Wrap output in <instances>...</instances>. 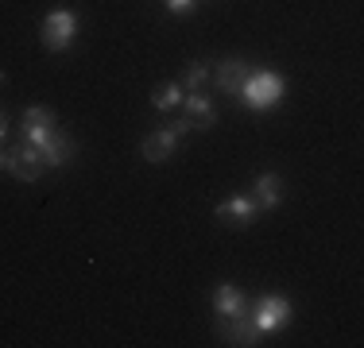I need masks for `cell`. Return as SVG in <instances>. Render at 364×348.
<instances>
[{
	"instance_id": "8",
	"label": "cell",
	"mask_w": 364,
	"mask_h": 348,
	"mask_svg": "<svg viewBox=\"0 0 364 348\" xmlns=\"http://www.w3.org/2000/svg\"><path fill=\"white\" fill-rule=\"evenodd\" d=\"M248 62L245 58H225V62H218V70H213V82H218V89L221 93H229V97H237L240 93V85L248 82Z\"/></svg>"
},
{
	"instance_id": "16",
	"label": "cell",
	"mask_w": 364,
	"mask_h": 348,
	"mask_svg": "<svg viewBox=\"0 0 364 348\" xmlns=\"http://www.w3.org/2000/svg\"><path fill=\"white\" fill-rule=\"evenodd\" d=\"M163 4H167V12H171V16H194L202 0H163Z\"/></svg>"
},
{
	"instance_id": "14",
	"label": "cell",
	"mask_w": 364,
	"mask_h": 348,
	"mask_svg": "<svg viewBox=\"0 0 364 348\" xmlns=\"http://www.w3.org/2000/svg\"><path fill=\"white\" fill-rule=\"evenodd\" d=\"M205 82H210V66H205V62H190V70H186V74H182V89H186V93H202L205 89Z\"/></svg>"
},
{
	"instance_id": "17",
	"label": "cell",
	"mask_w": 364,
	"mask_h": 348,
	"mask_svg": "<svg viewBox=\"0 0 364 348\" xmlns=\"http://www.w3.org/2000/svg\"><path fill=\"white\" fill-rule=\"evenodd\" d=\"M167 128H171V132H175V136L182 139V136H190V132H194V120H186V116H178V120H171V124H167Z\"/></svg>"
},
{
	"instance_id": "10",
	"label": "cell",
	"mask_w": 364,
	"mask_h": 348,
	"mask_svg": "<svg viewBox=\"0 0 364 348\" xmlns=\"http://www.w3.org/2000/svg\"><path fill=\"white\" fill-rule=\"evenodd\" d=\"M175 147H178V136L171 132V128H159V132H151L144 139V147H140V155L147 163H167L171 155H175Z\"/></svg>"
},
{
	"instance_id": "7",
	"label": "cell",
	"mask_w": 364,
	"mask_h": 348,
	"mask_svg": "<svg viewBox=\"0 0 364 348\" xmlns=\"http://www.w3.org/2000/svg\"><path fill=\"white\" fill-rule=\"evenodd\" d=\"M252 202L259 213H272V209L283 205V178L275 170H264L259 178L252 182Z\"/></svg>"
},
{
	"instance_id": "20",
	"label": "cell",
	"mask_w": 364,
	"mask_h": 348,
	"mask_svg": "<svg viewBox=\"0 0 364 348\" xmlns=\"http://www.w3.org/2000/svg\"><path fill=\"white\" fill-rule=\"evenodd\" d=\"M0 85H4V70H0Z\"/></svg>"
},
{
	"instance_id": "6",
	"label": "cell",
	"mask_w": 364,
	"mask_h": 348,
	"mask_svg": "<svg viewBox=\"0 0 364 348\" xmlns=\"http://www.w3.org/2000/svg\"><path fill=\"white\" fill-rule=\"evenodd\" d=\"M213 217L225 221V224H232V229H245V224H252L259 217V209H256V202L248 194H232V197H225V202L213 209Z\"/></svg>"
},
{
	"instance_id": "2",
	"label": "cell",
	"mask_w": 364,
	"mask_h": 348,
	"mask_svg": "<svg viewBox=\"0 0 364 348\" xmlns=\"http://www.w3.org/2000/svg\"><path fill=\"white\" fill-rule=\"evenodd\" d=\"M39 39H43V47H47L50 55H63V50H70L74 39H77V16L70 12V8H55V12H47Z\"/></svg>"
},
{
	"instance_id": "18",
	"label": "cell",
	"mask_w": 364,
	"mask_h": 348,
	"mask_svg": "<svg viewBox=\"0 0 364 348\" xmlns=\"http://www.w3.org/2000/svg\"><path fill=\"white\" fill-rule=\"evenodd\" d=\"M4 136H8V116L0 112V139H4Z\"/></svg>"
},
{
	"instance_id": "3",
	"label": "cell",
	"mask_w": 364,
	"mask_h": 348,
	"mask_svg": "<svg viewBox=\"0 0 364 348\" xmlns=\"http://www.w3.org/2000/svg\"><path fill=\"white\" fill-rule=\"evenodd\" d=\"M291 298L287 294H264L256 298V310H252V321L259 333H279V329L291 325Z\"/></svg>"
},
{
	"instance_id": "15",
	"label": "cell",
	"mask_w": 364,
	"mask_h": 348,
	"mask_svg": "<svg viewBox=\"0 0 364 348\" xmlns=\"http://www.w3.org/2000/svg\"><path fill=\"white\" fill-rule=\"evenodd\" d=\"M58 116L47 109V104H28L23 109V128H55Z\"/></svg>"
},
{
	"instance_id": "12",
	"label": "cell",
	"mask_w": 364,
	"mask_h": 348,
	"mask_svg": "<svg viewBox=\"0 0 364 348\" xmlns=\"http://www.w3.org/2000/svg\"><path fill=\"white\" fill-rule=\"evenodd\" d=\"M182 109H186V120H194V128L218 124V109L205 93H182Z\"/></svg>"
},
{
	"instance_id": "13",
	"label": "cell",
	"mask_w": 364,
	"mask_h": 348,
	"mask_svg": "<svg viewBox=\"0 0 364 348\" xmlns=\"http://www.w3.org/2000/svg\"><path fill=\"white\" fill-rule=\"evenodd\" d=\"M182 93H186V89H182L178 82H163L159 89L151 93V109H155V112H171V109H178V104H182Z\"/></svg>"
},
{
	"instance_id": "19",
	"label": "cell",
	"mask_w": 364,
	"mask_h": 348,
	"mask_svg": "<svg viewBox=\"0 0 364 348\" xmlns=\"http://www.w3.org/2000/svg\"><path fill=\"white\" fill-rule=\"evenodd\" d=\"M0 170H8V151H0Z\"/></svg>"
},
{
	"instance_id": "11",
	"label": "cell",
	"mask_w": 364,
	"mask_h": 348,
	"mask_svg": "<svg viewBox=\"0 0 364 348\" xmlns=\"http://www.w3.org/2000/svg\"><path fill=\"white\" fill-rule=\"evenodd\" d=\"M213 310H218V317H237V313H248V294L240 290V286L225 283L213 290Z\"/></svg>"
},
{
	"instance_id": "5",
	"label": "cell",
	"mask_w": 364,
	"mask_h": 348,
	"mask_svg": "<svg viewBox=\"0 0 364 348\" xmlns=\"http://www.w3.org/2000/svg\"><path fill=\"white\" fill-rule=\"evenodd\" d=\"M259 329L248 313H237V317H218V341L225 344H259Z\"/></svg>"
},
{
	"instance_id": "1",
	"label": "cell",
	"mask_w": 364,
	"mask_h": 348,
	"mask_svg": "<svg viewBox=\"0 0 364 348\" xmlns=\"http://www.w3.org/2000/svg\"><path fill=\"white\" fill-rule=\"evenodd\" d=\"M283 93H287V77H283V74H275V70H252L248 82L240 85L237 97H240L245 109L267 112V109H275V104L283 101Z\"/></svg>"
},
{
	"instance_id": "4",
	"label": "cell",
	"mask_w": 364,
	"mask_h": 348,
	"mask_svg": "<svg viewBox=\"0 0 364 348\" xmlns=\"http://www.w3.org/2000/svg\"><path fill=\"white\" fill-rule=\"evenodd\" d=\"M8 170H12L20 182H39L47 167H43V155L36 151V147L20 139V147H12V151H8Z\"/></svg>"
},
{
	"instance_id": "9",
	"label": "cell",
	"mask_w": 364,
	"mask_h": 348,
	"mask_svg": "<svg viewBox=\"0 0 364 348\" xmlns=\"http://www.w3.org/2000/svg\"><path fill=\"white\" fill-rule=\"evenodd\" d=\"M36 151L43 155V167H66V163L74 159V139L66 132H50V139L43 147H36Z\"/></svg>"
}]
</instances>
